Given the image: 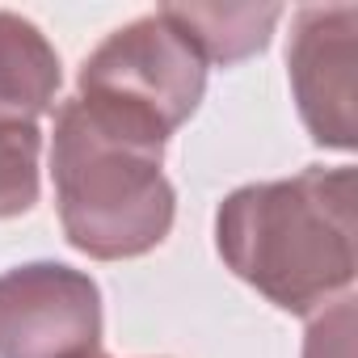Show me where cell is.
<instances>
[{
    "instance_id": "obj_1",
    "label": "cell",
    "mask_w": 358,
    "mask_h": 358,
    "mask_svg": "<svg viewBox=\"0 0 358 358\" xmlns=\"http://www.w3.org/2000/svg\"><path fill=\"white\" fill-rule=\"evenodd\" d=\"M215 245L224 266L282 312L308 316L341 299L358 270L354 169L308 164L232 190L215 211Z\"/></svg>"
},
{
    "instance_id": "obj_2",
    "label": "cell",
    "mask_w": 358,
    "mask_h": 358,
    "mask_svg": "<svg viewBox=\"0 0 358 358\" xmlns=\"http://www.w3.org/2000/svg\"><path fill=\"white\" fill-rule=\"evenodd\" d=\"M160 164L164 143L118 131L68 97L51 131L55 207L68 245L97 262H127L164 245L177 194Z\"/></svg>"
},
{
    "instance_id": "obj_3",
    "label": "cell",
    "mask_w": 358,
    "mask_h": 358,
    "mask_svg": "<svg viewBox=\"0 0 358 358\" xmlns=\"http://www.w3.org/2000/svg\"><path fill=\"white\" fill-rule=\"evenodd\" d=\"M207 93V59L164 9L114 30L76 76V101L101 122L169 143Z\"/></svg>"
},
{
    "instance_id": "obj_4",
    "label": "cell",
    "mask_w": 358,
    "mask_h": 358,
    "mask_svg": "<svg viewBox=\"0 0 358 358\" xmlns=\"http://www.w3.org/2000/svg\"><path fill=\"white\" fill-rule=\"evenodd\" d=\"M101 350V291L64 262L0 274V358H85Z\"/></svg>"
},
{
    "instance_id": "obj_5",
    "label": "cell",
    "mask_w": 358,
    "mask_h": 358,
    "mask_svg": "<svg viewBox=\"0 0 358 358\" xmlns=\"http://www.w3.org/2000/svg\"><path fill=\"white\" fill-rule=\"evenodd\" d=\"M287 76L308 135L320 148L354 152L358 143V9L308 5L291 22Z\"/></svg>"
},
{
    "instance_id": "obj_6",
    "label": "cell",
    "mask_w": 358,
    "mask_h": 358,
    "mask_svg": "<svg viewBox=\"0 0 358 358\" xmlns=\"http://www.w3.org/2000/svg\"><path fill=\"white\" fill-rule=\"evenodd\" d=\"M59 80V55L47 34L30 17L0 9V118L38 122L55 110Z\"/></svg>"
},
{
    "instance_id": "obj_7",
    "label": "cell",
    "mask_w": 358,
    "mask_h": 358,
    "mask_svg": "<svg viewBox=\"0 0 358 358\" xmlns=\"http://www.w3.org/2000/svg\"><path fill=\"white\" fill-rule=\"evenodd\" d=\"M169 22L182 30L207 64H241L266 51L282 9L278 5H164Z\"/></svg>"
},
{
    "instance_id": "obj_8",
    "label": "cell",
    "mask_w": 358,
    "mask_h": 358,
    "mask_svg": "<svg viewBox=\"0 0 358 358\" xmlns=\"http://www.w3.org/2000/svg\"><path fill=\"white\" fill-rule=\"evenodd\" d=\"M38 156H43L38 122L0 118V220L26 215L38 203V190H43Z\"/></svg>"
},
{
    "instance_id": "obj_9",
    "label": "cell",
    "mask_w": 358,
    "mask_h": 358,
    "mask_svg": "<svg viewBox=\"0 0 358 358\" xmlns=\"http://www.w3.org/2000/svg\"><path fill=\"white\" fill-rule=\"evenodd\" d=\"M303 358H354V299L341 295L308 324Z\"/></svg>"
},
{
    "instance_id": "obj_10",
    "label": "cell",
    "mask_w": 358,
    "mask_h": 358,
    "mask_svg": "<svg viewBox=\"0 0 358 358\" xmlns=\"http://www.w3.org/2000/svg\"><path fill=\"white\" fill-rule=\"evenodd\" d=\"M85 358H110V354H101V350H93V354H85Z\"/></svg>"
}]
</instances>
